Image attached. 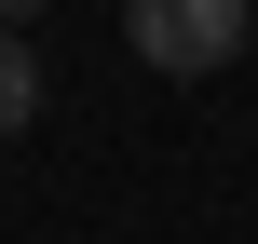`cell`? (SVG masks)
<instances>
[{
	"label": "cell",
	"instance_id": "cell-1",
	"mask_svg": "<svg viewBox=\"0 0 258 244\" xmlns=\"http://www.w3.org/2000/svg\"><path fill=\"white\" fill-rule=\"evenodd\" d=\"M245 27H258V0H122V41H136V68H163V82L231 68Z\"/></svg>",
	"mask_w": 258,
	"mask_h": 244
},
{
	"label": "cell",
	"instance_id": "cell-2",
	"mask_svg": "<svg viewBox=\"0 0 258 244\" xmlns=\"http://www.w3.org/2000/svg\"><path fill=\"white\" fill-rule=\"evenodd\" d=\"M41 122V54H27V27H0V136H27Z\"/></svg>",
	"mask_w": 258,
	"mask_h": 244
},
{
	"label": "cell",
	"instance_id": "cell-3",
	"mask_svg": "<svg viewBox=\"0 0 258 244\" xmlns=\"http://www.w3.org/2000/svg\"><path fill=\"white\" fill-rule=\"evenodd\" d=\"M27 14H41V0H0V27H27Z\"/></svg>",
	"mask_w": 258,
	"mask_h": 244
}]
</instances>
